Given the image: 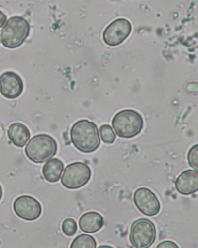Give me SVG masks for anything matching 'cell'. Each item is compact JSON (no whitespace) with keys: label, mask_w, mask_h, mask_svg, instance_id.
Here are the masks:
<instances>
[{"label":"cell","mask_w":198,"mask_h":248,"mask_svg":"<svg viewBox=\"0 0 198 248\" xmlns=\"http://www.w3.org/2000/svg\"><path fill=\"white\" fill-rule=\"evenodd\" d=\"M100 135L103 142L105 144H113L116 139L114 131L109 124H103L100 127Z\"/></svg>","instance_id":"obj_16"},{"label":"cell","mask_w":198,"mask_h":248,"mask_svg":"<svg viewBox=\"0 0 198 248\" xmlns=\"http://www.w3.org/2000/svg\"><path fill=\"white\" fill-rule=\"evenodd\" d=\"M92 177V170L84 162H73L65 169L61 177V184L69 189L84 186Z\"/></svg>","instance_id":"obj_6"},{"label":"cell","mask_w":198,"mask_h":248,"mask_svg":"<svg viewBox=\"0 0 198 248\" xmlns=\"http://www.w3.org/2000/svg\"><path fill=\"white\" fill-rule=\"evenodd\" d=\"M31 31V27L27 19L21 16H14L8 19L2 27V45L9 49H15L21 46L26 41Z\"/></svg>","instance_id":"obj_3"},{"label":"cell","mask_w":198,"mask_h":248,"mask_svg":"<svg viewBox=\"0 0 198 248\" xmlns=\"http://www.w3.org/2000/svg\"><path fill=\"white\" fill-rule=\"evenodd\" d=\"M97 242L93 236L81 234L74 238L70 248H96Z\"/></svg>","instance_id":"obj_15"},{"label":"cell","mask_w":198,"mask_h":248,"mask_svg":"<svg viewBox=\"0 0 198 248\" xmlns=\"http://www.w3.org/2000/svg\"><path fill=\"white\" fill-rule=\"evenodd\" d=\"M131 31V23L127 19L122 18L116 19L103 32V40L109 46H118L130 36Z\"/></svg>","instance_id":"obj_9"},{"label":"cell","mask_w":198,"mask_h":248,"mask_svg":"<svg viewBox=\"0 0 198 248\" xmlns=\"http://www.w3.org/2000/svg\"><path fill=\"white\" fill-rule=\"evenodd\" d=\"M156 248H180L179 246L171 241H164L160 243Z\"/></svg>","instance_id":"obj_19"},{"label":"cell","mask_w":198,"mask_h":248,"mask_svg":"<svg viewBox=\"0 0 198 248\" xmlns=\"http://www.w3.org/2000/svg\"><path fill=\"white\" fill-rule=\"evenodd\" d=\"M187 160L189 165L195 170H198V145H195L189 150L187 154Z\"/></svg>","instance_id":"obj_18"},{"label":"cell","mask_w":198,"mask_h":248,"mask_svg":"<svg viewBox=\"0 0 198 248\" xmlns=\"http://www.w3.org/2000/svg\"><path fill=\"white\" fill-rule=\"evenodd\" d=\"M133 201L136 208L146 216L154 217L160 213V201L149 189L142 187L136 189L134 193Z\"/></svg>","instance_id":"obj_7"},{"label":"cell","mask_w":198,"mask_h":248,"mask_svg":"<svg viewBox=\"0 0 198 248\" xmlns=\"http://www.w3.org/2000/svg\"><path fill=\"white\" fill-rule=\"evenodd\" d=\"M64 163L58 158L47 161L42 169L43 176L49 183H57L61 178L64 170Z\"/></svg>","instance_id":"obj_14"},{"label":"cell","mask_w":198,"mask_h":248,"mask_svg":"<svg viewBox=\"0 0 198 248\" xmlns=\"http://www.w3.org/2000/svg\"><path fill=\"white\" fill-rule=\"evenodd\" d=\"M61 229L64 234L67 237H72L76 233L77 229H78L76 221L72 218L65 219L61 225Z\"/></svg>","instance_id":"obj_17"},{"label":"cell","mask_w":198,"mask_h":248,"mask_svg":"<svg viewBox=\"0 0 198 248\" xmlns=\"http://www.w3.org/2000/svg\"><path fill=\"white\" fill-rule=\"evenodd\" d=\"M112 125L118 137L131 139L137 136L142 132L143 117L137 111L126 109L115 115Z\"/></svg>","instance_id":"obj_4"},{"label":"cell","mask_w":198,"mask_h":248,"mask_svg":"<svg viewBox=\"0 0 198 248\" xmlns=\"http://www.w3.org/2000/svg\"><path fill=\"white\" fill-rule=\"evenodd\" d=\"M98 248H114L113 247L109 246V245H101V246H99Z\"/></svg>","instance_id":"obj_22"},{"label":"cell","mask_w":198,"mask_h":248,"mask_svg":"<svg viewBox=\"0 0 198 248\" xmlns=\"http://www.w3.org/2000/svg\"><path fill=\"white\" fill-rule=\"evenodd\" d=\"M57 144L52 136L47 134H39L30 140L25 153L27 158L34 163H43L56 155Z\"/></svg>","instance_id":"obj_2"},{"label":"cell","mask_w":198,"mask_h":248,"mask_svg":"<svg viewBox=\"0 0 198 248\" xmlns=\"http://www.w3.org/2000/svg\"><path fill=\"white\" fill-rule=\"evenodd\" d=\"M14 210L19 218L27 221H33L42 214V206L34 197L23 195L14 201Z\"/></svg>","instance_id":"obj_8"},{"label":"cell","mask_w":198,"mask_h":248,"mask_svg":"<svg viewBox=\"0 0 198 248\" xmlns=\"http://www.w3.org/2000/svg\"><path fill=\"white\" fill-rule=\"evenodd\" d=\"M71 140L74 147L84 153L96 151L101 144L98 126L86 119L78 121L73 124Z\"/></svg>","instance_id":"obj_1"},{"label":"cell","mask_w":198,"mask_h":248,"mask_svg":"<svg viewBox=\"0 0 198 248\" xmlns=\"http://www.w3.org/2000/svg\"><path fill=\"white\" fill-rule=\"evenodd\" d=\"M0 42H1V37H0Z\"/></svg>","instance_id":"obj_23"},{"label":"cell","mask_w":198,"mask_h":248,"mask_svg":"<svg viewBox=\"0 0 198 248\" xmlns=\"http://www.w3.org/2000/svg\"><path fill=\"white\" fill-rule=\"evenodd\" d=\"M175 187L177 192L182 195L197 193L198 190V171L188 170L180 174L176 180Z\"/></svg>","instance_id":"obj_11"},{"label":"cell","mask_w":198,"mask_h":248,"mask_svg":"<svg viewBox=\"0 0 198 248\" xmlns=\"http://www.w3.org/2000/svg\"><path fill=\"white\" fill-rule=\"evenodd\" d=\"M23 82L21 78L14 71H6L0 75V91L7 99H16L23 92Z\"/></svg>","instance_id":"obj_10"},{"label":"cell","mask_w":198,"mask_h":248,"mask_svg":"<svg viewBox=\"0 0 198 248\" xmlns=\"http://www.w3.org/2000/svg\"><path fill=\"white\" fill-rule=\"evenodd\" d=\"M156 238V226L149 219L142 218L132 224L130 241L134 248H150L154 244Z\"/></svg>","instance_id":"obj_5"},{"label":"cell","mask_w":198,"mask_h":248,"mask_svg":"<svg viewBox=\"0 0 198 248\" xmlns=\"http://www.w3.org/2000/svg\"><path fill=\"white\" fill-rule=\"evenodd\" d=\"M6 19H7V17H6V14L0 10V28H2L5 25Z\"/></svg>","instance_id":"obj_20"},{"label":"cell","mask_w":198,"mask_h":248,"mask_svg":"<svg viewBox=\"0 0 198 248\" xmlns=\"http://www.w3.org/2000/svg\"><path fill=\"white\" fill-rule=\"evenodd\" d=\"M78 224L81 231L84 233H96L102 228L104 225V218L99 213L90 211L81 217Z\"/></svg>","instance_id":"obj_12"},{"label":"cell","mask_w":198,"mask_h":248,"mask_svg":"<svg viewBox=\"0 0 198 248\" xmlns=\"http://www.w3.org/2000/svg\"><path fill=\"white\" fill-rule=\"evenodd\" d=\"M7 133L12 143L19 148H23L31 138V132L25 124L19 123L10 124Z\"/></svg>","instance_id":"obj_13"},{"label":"cell","mask_w":198,"mask_h":248,"mask_svg":"<svg viewBox=\"0 0 198 248\" xmlns=\"http://www.w3.org/2000/svg\"><path fill=\"white\" fill-rule=\"evenodd\" d=\"M2 193H3V191H2V186H1V185H0V201H1V200H2Z\"/></svg>","instance_id":"obj_21"}]
</instances>
